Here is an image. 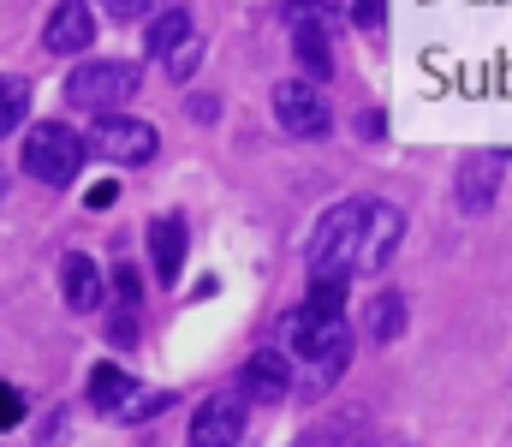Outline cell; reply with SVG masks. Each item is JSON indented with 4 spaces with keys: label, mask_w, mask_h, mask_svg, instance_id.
<instances>
[{
    "label": "cell",
    "mask_w": 512,
    "mask_h": 447,
    "mask_svg": "<svg viewBox=\"0 0 512 447\" xmlns=\"http://www.w3.org/2000/svg\"><path fill=\"white\" fill-rule=\"evenodd\" d=\"M399 239H405V215L387 197H346L310 233V275L316 281L382 275L399 251Z\"/></svg>",
    "instance_id": "6da1fadb"
},
{
    "label": "cell",
    "mask_w": 512,
    "mask_h": 447,
    "mask_svg": "<svg viewBox=\"0 0 512 447\" xmlns=\"http://www.w3.org/2000/svg\"><path fill=\"white\" fill-rule=\"evenodd\" d=\"M280 352L292 364V388L322 394L340 382V370L352 364V328L346 316H316V310H292L280 322Z\"/></svg>",
    "instance_id": "7a4b0ae2"
},
{
    "label": "cell",
    "mask_w": 512,
    "mask_h": 447,
    "mask_svg": "<svg viewBox=\"0 0 512 447\" xmlns=\"http://www.w3.org/2000/svg\"><path fill=\"white\" fill-rule=\"evenodd\" d=\"M84 138L72 132V126H60V120H42V126H30L24 132V173L30 179H42V185H72L78 179V167H84Z\"/></svg>",
    "instance_id": "3957f363"
},
{
    "label": "cell",
    "mask_w": 512,
    "mask_h": 447,
    "mask_svg": "<svg viewBox=\"0 0 512 447\" xmlns=\"http://www.w3.org/2000/svg\"><path fill=\"white\" fill-rule=\"evenodd\" d=\"M137 66L131 60H84L72 78H66V102L84 108V114H114L137 96Z\"/></svg>",
    "instance_id": "277c9868"
},
{
    "label": "cell",
    "mask_w": 512,
    "mask_h": 447,
    "mask_svg": "<svg viewBox=\"0 0 512 447\" xmlns=\"http://www.w3.org/2000/svg\"><path fill=\"white\" fill-rule=\"evenodd\" d=\"M155 144H161L155 126L149 120H126V114H102L96 132H90V155H102L114 167H143L155 155Z\"/></svg>",
    "instance_id": "5b68a950"
},
{
    "label": "cell",
    "mask_w": 512,
    "mask_h": 447,
    "mask_svg": "<svg viewBox=\"0 0 512 447\" xmlns=\"http://www.w3.org/2000/svg\"><path fill=\"white\" fill-rule=\"evenodd\" d=\"M274 120L292 138H322L328 132V102L310 78H286V84H274Z\"/></svg>",
    "instance_id": "8992f818"
},
{
    "label": "cell",
    "mask_w": 512,
    "mask_h": 447,
    "mask_svg": "<svg viewBox=\"0 0 512 447\" xmlns=\"http://www.w3.org/2000/svg\"><path fill=\"white\" fill-rule=\"evenodd\" d=\"M191 447H239L245 442V394H209L197 412H191Z\"/></svg>",
    "instance_id": "52a82bcc"
},
{
    "label": "cell",
    "mask_w": 512,
    "mask_h": 447,
    "mask_svg": "<svg viewBox=\"0 0 512 447\" xmlns=\"http://www.w3.org/2000/svg\"><path fill=\"white\" fill-rule=\"evenodd\" d=\"M96 42V6L90 0H60L42 24V48L48 54H84Z\"/></svg>",
    "instance_id": "ba28073f"
},
{
    "label": "cell",
    "mask_w": 512,
    "mask_h": 447,
    "mask_svg": "<svg viewBox=\"0 0 512 447\" xmlns=\"http://www.w3.org/2000/svg\"><path fill=\"white\" fill-rule=\"evenodd\" d=\"M507 149H483V155H471L465 167H459V209L465 215H483L489 203H495V191H501V179H507Z\"/></svg>",
    "instance_id": "9c48e42d"
},
{
    "label": "cell",
    "mask_w": 512,
    "mask_h": 447,
    "mask_svg": "<svg viewBox=\"0 0 512 447\" xmlns=\"http://www.w3.org/2000/svg\"><path fill=\"white\" fill-rule=\"evenodd\" d=\"M239 394H245V400H286V394H292V364H286L280 346H262V352L245 358V370H239Z\"/></svg>",
    "instance_id": "30bf717a"
},
{
    "label": "cell",
    "mask_w": 512,
    "mask_h": 447,
    "mask_svg": "<svg viewBox=\"0 0 512 447\" xmlns=\"http://www.w3.org/2000/svg\"><path fill=\"white\" fill-rule=\"evenodd\" d=\"M149 263H155L161 287H179V269H185V221L179 215H155L149 221Z\"/></svg>",
    "instance_id": "8fae6325"
},
{
    "label": "cell",
    "mask_w": 512,
    "mask_h": 447,
    "mask_svg": "<svg viewBox=\"0 0 512 447\" xmlns=\"http://www.w3.org/2000/svg\"><path fill=\"white\" fill-rule=\"evenodd\" d=\"M292 54L304 66V78H328L334 72V42H328V30H322L316 12H298L292 18Z\"/></svg>",
    "instance_id": "7c38bea8"
},
{
    "label": "cell",
    "mask_w": 512,
    "mask_h": 447,
    "mask_svg": "<svg viewBox=\"0 0 512 447\" xmlns=\"http://www.w3.org/2000/svg\"><path fill=\"white\" fill-rule=\"evenodd\" d=\"M60 287H66V304L84 316V310H102V269H96V257H84V251H72L66 263H60Z\"/></svg>",
    "instance_id": "4fadbf2b"
},
{
    "label": "cell",
    "mask_w": 512,
    "mask_h": 447,
    "mask_svg": "<svg viewBox=\"0 0 512 447\" xmlns=\"http://www.w3.org/2000/svg\"><path fill=\"white\" fill-rule=\"evenodd\" d=\"M90 406H96V412H108V418H126L131 376L120 370V364H96V370H90Z\"/></svg>",
    "instance_id": "5bb4252c"
},
{
    "label": "cell",
    "mask_w": 512,
    "mask_h": 447,
    "mask_svg": "<svg viewBox=\"0 0 512 447\" xmlns=\"http://www.w3.org/2000/svg\"><path fill=\"white\" fill-rule=\"evenodd\" d=\"M191 42H197V24H191L185 6H167V12L149 24V54H161V60H173V54L191 48Z\"/></svg>",
    "instance_id": "9a60e30c"
},
{
    "label": "cell",
    "mask_w": 512,
    "mask_h": 447,
    "mask_svg": "<svg viewBox=\"0 0 512 447\" xmlns=\"http://www.w3.org/2000/svg\"><path fill=\"white\" fill-rule=\"evenodd\" d=\"M24 114H30V84H24V78H12V72H0V138H6V132H18V126H24Z\"/></svg>",
    "instance_id": "2e32d148"
},
{
    "label": "cell",
    "mask_w": 512,
    "mask_h": 447,
    "mask_svg": "<svg viewBox=\"0 0 512 447\" xmlns=\"http://www.w3.org/2000/svg\"><path fill=\"white\" fill-rule=\"evenodd\" d=\"M399 328H405V298H399V293H382L376 304H370V340H376V346H387Z\"/></svg>",
    "instance_id": "e0dca14e"
},
{
    "label": "cell",
    "mask_w": 512,
    "mask_h": 447,
    "mask_svg": "<svg viewBox=\"0 0 512 447\" xmlns=\"http://www.w3.org/2000/svg\"><path fill=\"white\" fill-rule=\"evenodd\" d=\"M304 310H316V316H346V281H316V275H310Z\"/></svg>",
    "instance_id": "ac0fdd59"
},
{
    "label": "cell",
    "mask_w": 512,
    "mask_h": 447,
    "mask_svg": "<svg viewBox=\"0 0 512 447\" xmlns=\"http://www.w3.org/2000/svg\"><path fill=\"white\" fill-rule=\"evenodd\" d=\"M382 12H387V0H352V24H358V30H370V36L387 24Z\"/></svg>",
    "instance_id": "d6986e66"
},
{
    "label": "cell",
    "mask_w": 512,
    "mask_h": 447,
    "mask_svg": "<svg viewBox=\"0 0 512 447\" xmlns=\"http://www.w3.org/2000/svg\"><path fill=\"white\" fill-rule=\"evenodd\" d=\"M114 304H120V310H137V275H131V263L114 269Z\"/></svg>",
    "instance_id": "ffe728a7"
},
{
    "label": "cell",
    "mask_w": 512,
    "mask_h": 447,
    "mask_svg": "<svg viewBox=\"0 0 512 447\" xmlns=\"http://www.w3.org/2000/svg\"><path fill=\"white\" fill-rule=\"evenodd\" d=\"M18 418H24V394L12 382H0V430H12Z\"/></svg>",
    "instance_id": "44dd1931"
},
{
    "label": "cell",
    "mask_w": 512,
    "mask_h": 447,
    "mask_svg": "<svg viewBox=\"0 0 512 447\" xmlns=\"http://www.w3.org/2000/svg\"><path fill=\"white\" fill-rule=\"evenodd\" d=\"M102 6H108V12H114V18H149V12H155V6H161V0H102Z\"/></svg>",
    "instance_id": "7402d4cb"
},
{
    "label": "cell",
    "mask_w": 512,
    "mask_h": 447,
    "mask_svg": "<svg viewBox=\"0 0 512 447\" xmlns=\"http://www.w3.org/2000/svg\"><path fill=\"white\" fill-rule=\"evenodd\" d=\"M197 54H203L197 42H191V48H179V54L167 60V78H173V84H179V78H191V72H197Z\"/></svg>",
    "instance_id": "603a6c76"
},
{
    "label": "cell",
    "mask_w": 512,
    "mask_h": 447,
    "mask_svg": "<svg viewBox=\"0 0 512 447\" xmlns=\"http://www.w3.org/2000/svg\"><path fill=\"white\" fill-rule=\"evenodd\" d=\"M382 132H387V120H382V114H376V108H370V114L358 120V138H382Z\"/></svg>",
    "instance_id": "cb8c5ba5"
},
{
    "label": "cell",
    "mask_w": 512,
    "mask_h": 447,
    "mask_svg": "<svg viewBox=\"0 0 512 447\" xmlns=\"http://www.w3.org/2000/svg\"><path fill=\"white\" fill-rule=\"evenodd\" d=\"M114 203V179H102V185H90V209H108Z\"/></svg>",
    "instance_id": "d4e9b609"
},
{
    "label": "cell",
    "mask_w": 512,
    "mask_h": 447,
    "mask_svg": "<svg viewBox=\"0 0 512 447\" xmlns=\"http://www.w3.org/2000/svg\"><path fill=\"white\" fill-rule=\"evenodd\" d=\"M292 447H340V436H298Z\"/></svg>",
    "instance_id": "484cf974"
},
{
    "label": "cell",
    "mask_w": 512,
    "mask_h": 447,
    "mask_svg": "<svg viewBox=\"0 0 512 447\" xmlns=\"http://www.w3.org/2000/svg\"><path fill=\"white\" fill-rule=\"evenodd\" d=\"M6 185H12V179H6V167H0V203H6Z\"/></svg>",
    "instance_id": "4316f807"
},
{
    "label": "cell",
    "mask_w": 512,
    "mask_h": 447,
    "mask_svg": "<svg viewBox=\"0 0 512 447\" xmlns=\"http://www.w3.org/2000/svg\"><path fill=\"white\" fill-rule=\"evenodd\" d=\"M376 447H411V442H376Z\"/></svg>",
    "instance_id": "83f0119b"
}]
</instances>
